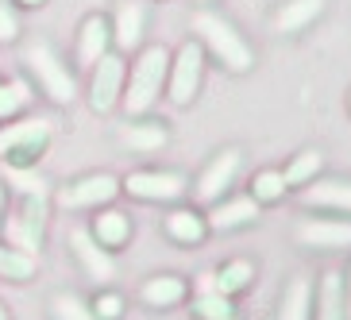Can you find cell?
Instances as JSON below:
<instances>
[{
  "label": "cell",
  "mask_w": 351,
  "mask_h": 320,
  "mask_svg": "<svg viewBox=\"0 0 351 320\" xmlns=\"http://www.w3.org/2000/svg\"><path fill=\"white\" fill-rule=\"evenodd\" d=\"M193 32L205 39V47L217 54L228 70H236V73L251 70V62H255V58H251V47L243 42V35H239L224 16H217V12H197Z\"/></svg>",
  "instance_id": "1"
},
{
  "label": "cell",
  "mask_w": 351,
  "mask_h": 320,
  "mask_svg": "<svg viewBox=\"0 0 351 320\" xmlns=\"http://www.w3.org/2000/svg\"><path fill=\"white\" fill-rule=\"evenodd\" d=\"M166 66H170V54H166V47H147V51L139 54V62H135V70H132V82H128V89H124V108H128V116H143L147 108L158 101V93H162V77H166Z\"/></svg>",
  "instance_id": "2"
},
{
  "label": "cell",
  "mask_w": 351,
  "mask_h": 320,
  "mask_svg": "<svg viewBox=\"0 0 351 320\" xmlns=\"http://www.w3.org/2000/svg\"><path fill=\"white\" fill-rule=\"evenodd\" d=\"M51 132H54V124L47 116L23 120V124H8L0 132V158H4L12 170H27V166L43 155V147L51 143Z\"/></svg>",
  "instance_id": "3"
},
{
  "label": "cell",
  "mask_w": 351,
  "mask_h": 320,
  "mask_svg": "<svg viewBox=\"0 0 351 320\" xmlns=\"http://www.w3.org/2000/svg\"><path fill=\"white\" fill-rule=\"evenodd\" d=\"M23 62L32 66V73L39 77L43 89L51 93V101H58V104H70L73 101L77 85H73L70 70L58 62V54H54L47 42H32V47H27V54H23Z\"/></svg>",
  "instance_id": "4"
},
{
  "label": "cell",
  "mask_w": 351,
  "mask_h": 320,
  "mask_svg": "<svg viewBox=\"0 0 351 320\" xmlns=\"http://www.w3.org/2000/svg\"><path fill=\"white\" fill-rule=\"evenodd\" d=\"M201 66H205V51L201 42H186L178 51L174 73H170V101L174 104H189L201 89Z\"/></svg>",
  "instance_id": "5"
},
{
  "label": "cell",
  "mask_w": 351,
  "mask_h": 320,
  "mask_svg": "<svg viewBox=\"0 0 351 320\" xmlns=\"http://www.w3.org/2000/svg\"><path fill=\"white\" fill-rule=\"evenodd\" d=\"M120 193V182L112 174H89L82 182H73L58 193V205L62 208H101L108 205L112 197Z\"/></svg>",
  "instance_id": "6"
},
{
  "label": "cell",
  "mask_w": 351,
  "mask_h": 320,
  "mask_svg": "<svg viewBox=\"0 0 351 320\" xmlns=\"http://www.w3.org/2000/svg\"><path fill=\"white\" fill-rule=\"evenodd\" d=\"M120 93H124V62H120V54H104L93 66V85H89L93 112H108L120 101Z\"/></svg>",
  "instance_id": "7"
},
{
  "label": "cell",
  "mask_w": 351,
  "mask_h": 320,
  "mask_svg": "<svg viewBox=\"0 0 351 320\" xmlns=\"http://www.w3.org/2000/svg\"><path fill=\"white\" fill-rule=\"evenodd\" d=\"M124 189L132 197H143V201H178L186 193V177L182 174H162V170H139L124 182Z\"/></svg>",
  "instance_id": "8"
},
{
  "label": "cell",
  "mask_w": 351,
  "mask_h": 320,
  "mask_svg": "<svg viewBox=\"0 0 351 320\" xmlns=\"http://www.w3.org/2000/svg\"><path fill=\"white\" fill-rule=\"evenodd\" d=\"M43 217H47L43 197H23V212L8 224V236H12V243H16V251H27V255H35V251H39Z\"/></svg>",
  "instance_id": "9"
},
{
  "label": "cell",
  "mask_w": 351,
  "mask_h": 320,
  "mask_svg": "<svg viewBox=\"0 0 351 320\" xmlns=\"http://www.w3.org/2000/svg\"><path fill=\"white\" fill-rule=\"evenodd\" d=\"M70 243H73V255H77V262L85 267V274L89 278H97V282H108L116 274V262H112V255L101 247L93 239V232H85V227H73V236H70Z\"/></svg>",
  "instance_id": "10"
},
{
  "label": "cell",
  "mask_w": 351,
  "mask_h": 320,
  "mask_svg": "<svg viewBox=\"0 0 351 320\" xmlns=\"http://www.w3.org/2000/svg\"><path fill=\"white\" fill-rule=\"evenodd\" d=\"M298 239L305 247H324V251L351 247V220H309V224L298 227Z\"/></svg>",
  "instance_id": "11"
},
{
  "label": "cell",
  "mask_w": 351,
  "mask_h": 320,
  "mask_svg": "<svg viewBox=\"0 0 351 320\" xmlns=\"http://www.w3.org/2000/svg\"><path fill=\"white\" fill-rule=\"evenodd\" d=\"M236 170H239V151H224V155H217L213 162L205 166V174L197 177V197H201V201H217V197L232 186Z\"/></svg>",
  "instance_id": "12"
},
{
  "label": "cell",
  "mask_w": 351,
  "mask_h": 320,
  "mask_svg": "<svg viewBox=\"0 0 351 320\" xmlns=\"http://www.w3.org/2000/svg\"><path fill=\"white\" fill-rule=\"evenodd\" d=\"M108 42H112V27L104 16H89L82 23V39H77V58L82 66H97L108 54Z\"/></svg>",
  "instance_id": "13"
},
{
  "label": "cell",
  "mask_w": 351,
  "mask_h": 320,
  "mask_svg": "<svg viewBox=\"0 0 351 320\" xmlns=\"http://www.w3.org/2000/svg\"><path fill=\"white\" fill-rule=\"evenodd\" d=\"M324 12V0H286V8H278L274 16V32L278 35H298L301 27H309Z\"/></svg>",
  "instance_id": "14"
},
{
  "label": "cell",
  "mask_w": 351,
  "mask_h": 320,
  "mask_svg": "<svg viewBox=\"0 0 351 320\" xmlns=\"http://www.w3.org/2000/svg\"><path fill=\"white\" fill-rule=\"evenodd\" d=\"M143 23H147V12L143 4H124L116 12V27H112V39L120 51H135L143 42Z\"/></svg>",
  "instance_id": "15"
},
{
  "label": "cell",
  "mask_w": 351,
  "mask_h": 320,
  "mask_svg": "<svg viewBox=\"0 0 351 320\" xmlns=\"http://www.w3.org/2000/svg\"><path fill=\"white\" fill-rule=\"evenodd\" d=\"M255 217H258V201H255V197H236V201L213 208L208 227H217V232H232V227H239V224H251Z\"/></svg>",
  "instance_id": "16"
},
{
  "label": "cell",
  "mask_w": 351,
  "mask_h": 320,
  "mask_svg": "<svg viewBox=\"0 0 351 320\" xmlns=\"http://www.w3.org/2000/svg\"><path fill=\"white\" fill-rule=\"evenodd\" d=\"M305 205H317V208H336V212H351V182H317V186L305 189Z\"/></svg>",
  "instance_id": "17"
},
{
  "label": "cell",
  "mask_w": 351,
  "mask_h": 320,
  "mask_svg": "<svg viewBox=\"0 0 351 320\" xmlns=\"http://www.w3.org/2000/svg\"><path fill=\"white\" fill-rule=\"evenodd\" d=\"M317 320H348V312H343V278L340 274H324V282H320Z\"/></svg>",
  "instance_id": "18"
},
{
  "label": "cell",
  "mask_w": 351,
  "mask_h": 320,
  "mask_svg": "<svg viewBox=\"0 0 351 320\" xmlns=\"http://www.w3.org/2000/svg\"><path fill=\"white\" fill-rule=\"evenodd\" d=\"M186 297V282L182 278H170V274H162V278H151L143 286V301L151 305V309H170V305H178V301Z\"/></svg>",
  "instance_id": "19"
},
{
  "label": "cell",
  "mask_w": 351,
  "mask_h": 320,
  "mask_svg": "<svg viewBox=\"0 0 351 320\" xmlns=\"http://www.w3.org/2000/svg\"><path fill=\"white\" fill-rule=\"evenodd\" d=\"M309 301H313V286H309V278L289 282V289L282 293L278 320H309Z\"/></svg>",
  "instance_id": "20"
},
{
  "label": "cell",
  "mask_w": 351,
  "mask_h": 320,
  "mask_svg": "<svg viewBox=\"0 0 351 320\" xmlns=\"http://www.w3.org/2000/svg\"><path fill=\"white\" fill-rule=\"evenodd\" d=\"M120 139H124L132 151H143V155H151V151L166 147V132L158 124H128L124 132H120Z\"/></svg>",
  "instance_id": "21"
},
{
  "label": "cell",
  "mask_w": 351,
  "mask_h": 320,
  "mask_svg": "<svg viewBox=\"0 0 351 320\" xmlns=\"http://www.w3.org/2000/svg\"><path fill=\"white\" fill-rule=\"evenodd\" d=\"M128 232H132V227H128L124 212H101L97 224H93V239L104 243V247H120V243L128 239Z\"/></svg>",
  "instance_id": "22"
},
{
  "label": "cell",
  "mask_w": 351,
  "mask_h": 320,
  "mask_svg": "<svg viewBox=\"0 0 351 320\" xmlns=\"http://www.w3.org/2000/svg\"><path fill=\"white\" fill-rule=\"evenodd\" d=\"M35 274V255L16 247H0V278L8 282H27Z\"/></svg>",
  "instance_id": "23"
},
{
  "label": "cell",
  "mask_w": 351,
  "mask_h": 320,
  "mask_svg": "<svg viewBox=\"0 0 351 320\" xmlns=\"http://www.w3.org/2000/svg\"><path fill=\"white\" fill-rule=\"evenodd\" d=\"M320 166H324V155L320 151H301L293 162L286 166V186H305V182H313V177L320 174Z\"/></svg>",
  "instance_id": "24"
},
{
  "label": "cell",
  "mask_w": 351,
  "mask_h": 320,
  "mask_svg": "<svg viewBox=\"0 0 351 320\" xmlns=\"http://www.w3.org/2000/svg\"><path fill=\"white\" fill-rule=\"evenodd\" d=\"M166 232H170L178 243H197V239L205 236V220L182 208V212H170V220H166Z\"/></svg>",
  "instance_id": "25"
},
{
  "label": "cell",
  "mask_w": 351,
  "mask_h": 320,
  "mask_svg": "<svg viewBox=\"0 0 351 320\" xmlns=\"http://www.w3.org/2000/svg\"><path fill=\"white\" fill-rule=\"evenodd\" d=\"M32 104V85L23 82V77H16V82L0 85V120H8V116H16L20 108H27Z\"/></svg>",
  "instance_id": "26"
},
{
  "label": "cell",
  "mask_w": 351,
  "mask_h": 320,
  "mask_svg": "<svg viewBox=\"0 0 351 320\" xmlns=\"http://www.w3.org/2000/svg\"><path fill=\"white\" fill-rule=\"evenodd\" d=\"M251 262L247 258H236V262H228L224 270L217 274V293H236V289H243L251 282Z\"/></svg>",
  "instance_id": "27"
},
{
  "label": "cell",
  "mask_w": 351,
  "mask_h": 320,
  "mask_svg": "<svg viewBox=\"0 0 351 320\" xmlns=\"http://www.w3.org/2000/svg\"><path fill=\"white\" fill-rule=\"evenodd\" d=\"M51 309H54V320H97L93 309L82 297H73V293H58Z\"/></svg>",
  "instance_id": "28"
},
{
  "label": "cell",
  "mask_w": 351,
  "mask_h": 320,
  "mask_svg": "<svg viewBox=\"0 0 351 320\" xmlns=\"http://www.w3.org/2000/svg\"><path fill=\"white\" fill-rule=\"evenodd\" d=\"M282 193H286L282 170H263V174L255 177V201H278Z\"/></svg>",
  "instance_id": "29"
},
{
  "label": "cell",
  "mask_w": 351,
  "mask_h": 320,
  "mask_svg": "<svg viewBox=\"0 0 351 320\" xmlns=\"http://www.w3.org/2000/svg\"><path fill=\"white\" fill-rule=\"evenodd\" d=\"M197 312L205 320H220V317H232V301H228V293H201L197 297Z\"/></svg>",
  "instance_id": "30"
},
{
  "label": "cell",
  "mask_w": 351,
  "mask_h": 320,
  "mask_svg": "<svg viewBox=\"0 0 351 320\" xmlns=\"http://www.w3.org/2000/svg\"><path fill=\"white\" fill-rule=\"evenodd\" d=\"M8 177L16 182V189H20L23 197H47V182L35 174H27V170H12L8 166Z\"/></svg>",
  "instance_id": "31"
},
{
  "label": "cell",
  "mask_w": 351,
  "mask_h": 320,
  "mask_svg": "<svg viewBox=\"0 0 351 320\" xmlns=\"http://www.w3.org/2000/svg\"><path fill=\"white\" fill-rule=\"evenodd\" d=\"M120 312H124V301L116 297V293H104V297H97V305H93L97 320H116Z\"/></svg>",
  "instance_id": "32"
},
{
  "label": "cell",
  "mask_w": 351,
  "mask_h": 320,
  "mask_svg": "<svg viewBox=\"0 0 351 320\" xmlns=\"http://www.w3.org/2000/svg\"><path fill=\"white\" fill-rule=\"evenodd\" d=\"M16 35H20V20H16V12L0 0V42H12Z\"/></svg>",
  "instance_id": "33"
},
{
  "label": "cell",
  "mask_w": 351,
  "mask_h": 320,
  "mask_svg": "<svg viewBox=\"0 0 351 320\" xmlns=\"http://www.w3.org/2000/svg\"><path fill=\"white\" fill-rule=\"evenodd\" d=\"M197 289H201V293H213V289H217V274H201V278H197Z\"/></svg>",
  "instance_id": "34"
},
{
  "label": "cell",
  "mask_w": 351,
  "mask_h": 320,
  "mask_svg": "<svg viewBox=\"0 0 351 320\" xmlns=\"http://www.w3.org/2000/svg\"><path fill=\"white\" fill-rule=\"evenodd\" d=\"M343 312H348V320H351V293H348V301H343Z\"/></svg>",
  "instance_id": "35"
},
{
  "label": "cell",
  "mask_w": 351,
  "mask_h": 320,
  "mask_svg": "<svg viewBox=\"0 0 351 320\" xmlns=\"http://www.w3.org/2000/svg\"><path fill=\"white\" fill-rule=\"evenodd\" d=\"M20 4H27V8H35V4H43V0H20Z\"/></svg>",
  "instance_id": "36"
},
{
  "label": "cell",
  "mask_w": 351,
  "mask_h": 320,
  "mask_svg": "<svg viewBox=\"0 0 351 320\" xmlns=\"http://www.w3.org/2000/svg\"><path fill=\"white\" fill-rule=\"evenodd\" d=\"M0 320H8V309H4V305H0Z\"/></svg>",
  "instance_id": "37"
},
{
  "label": "cell",
  "mask_w": 351,
  "mask_h": 320,
  "mask_svg": "<svg viewBox=\"0 0 351 320\" xmlns=\"http://www.w3.org/2000/svg\"><path fill=\"white\" fill-rule=\"evenodd\" d=\"M0 205H4V189H0Z\"/></svg>",
  "instance_id": "38"
},
{
  "label": "cell",
  "mask_w": 351,
  "mask_h": 320,
  "mask_svg": "<svg viewBox=\"0 0 351 320\" xmlns=\"http://www.w3.org/2000/svg\"><path fill=\"white\" fill-rule=\"evenodd\" d=\"M220 320H232V317H220Z\"/></svg>",
  "instance_id": "39"
}]
</instances>
